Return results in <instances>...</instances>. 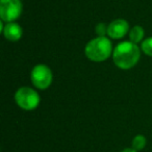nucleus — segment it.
<instances>
[{
	"label": "nucleus",
	"mask_w": 152,
	"mask_h": 152,
	"mask_svg": "<svg viewBox=\"0 0 152 152\" xmlns=\"http://www.w3.org/2000/svg\"><path fill=\"white\" fill-rule=\"evenodd\" d=\"M146 144H147V140H146V137H144L143 134H137L133 137L132 142H131V146H132L131 148H133V149L137 150V151L139 152L145 148Z\"/></svg>",
	"instance_id": "obj_9"
},
{
	"label": "nucleus",
	"mask_w": 152,
	"mask_h": 152,
	"mask_svg": "<svg viewBox=\"0 0 152 152\" xmlns=\"http://www.w3.org/2000/svg\"><path fill=\"white\" fill-rule=\"evenodd\" d=\"M30 79L37 89L46 90L52 83V71L46 65H37L31 70Z\"/></svg>",
	"instance_id": "obj_4"
},
{
	"label": "nucleus",
	"mask_w": 152,
	"mask_h": 152,
	"mask_svg": "<svg viewBox=\"0 0 152 152\" xmlns=\"http://www.w3.org/2000/svg\"><path fill=\"white\" fill-rule=\"evenodd\" d=\"M141 56V50L132 42H122L116 46L113 51L115 65L123 70L134 67Z\"/></svg>",
	"instance_id": "obj_1"
},
{
	"label": "nucleus",
	"mask_w": 152,
	"mask_h": 152,
	"mask_svg": "<svg viewBox=\"0 0 152 152\" xmlns=\"http://www.w3.org/2000/svg\"><path fill=\"white\" fill-rule=\"evenodd\" d=\"M141 49L145 54L149 55V56H152V37L151 38L146 39L145 41L142 42Z\"/></svg>",
	"instance_id": "obj_10"
},
{
	"label": "nucleus",
	"mask_w": 152,
	"mask_h": 152,
	"mask_svg": "<svg viewBox=\"0 0 152 152\" xmlns=\"http://www.w3.org/2000/svg\"><path fill=\"white\" fill-rule=\"evenodd\" d=\"M107 28H108V26L106 25L105 23L97 24V26H96V28H95L97 36L98 37H105V34H107Z\"/></svg>",
	"instance_id": "obj_11"
},
{
	"label": "nucleus",
	"mask_w": 152,
	"mask_h": 152,
	"mask_svg": "<svg viewBox=\"0 0 152 152\" xmlns=\"http://www.w3.org/2000/svg\"><path fill=\"white\" fill-rule=\"evenodd\" d=\"M1 27H2V32L7 40L12 41V42H17L21 39L23 30L19 24L15 23V22H9L5 25L2 24Z\"/></svg>",
	"instance_id": "obj_7"
},
{
	"label": "nucleus",
	"mask_w": 152,
	"mask_h": 152,
	"mask_svg": "<svg viewBox=\"0 0 152 152\" xmlns=\"http://www.w3.org/2000/svg\"><path fill=\"white\" fill-rule=\"evenodd\" d=\"M22 14V2L20 0H0V17L7 23L14 22Z\"/></svg>",
	"instance_id": "obj_5"
},
{
	"label": "nucleus",
	"mask_w": 152,
	"mask_h": 152,
	"mask_svg": "<svg viewBox=\"0 0 152 152\" xmlns=\"http://www.w3.org/2000/svg\"><path fill=\"white\" fill-rule=\"evenodd\" d=\"M144 38V29L140 25H135L129 31V39H130V42L137 44V43L142 42Z\"/></svg>",
	"instance_id": "obj_8"
},
{
	"label": "nucleus",
	"mask_w": 152,
	"mask_h": 152,
	"mask_svg": "<svg viewBox=\"0 0 152 152\" xmlns=\"http://www.w3.org/2000/svg\"><path fill=\"white\" fill-rule=\"evenodd\" d=\"M121 152H137V150H134L133 148H126V149L122 150Z\"/></svg>",
	"instance_id": "obj_12"
},
{
	"label": "nucleus",
	"mask_w": 152,
	"mask_h": 152,
	"mask_svg": "<svg viewBox=\"0 0 152 152\" xmlns=\"http://www.w3.org/2000/svg\"><path fill=\"white\" fill-rule=\"evenodd\" d=\"M15 101L24 110H34L41 101L40 95L34 89L28 87L20 88L15 94Z\"/></svg>",
	"instance_id": "obj_3"
},
{
	"label": "nucleus",
	"mask_w": 152,
	"mask_h": 152,
	"mask_svg": "<svg viewBox=\"0 0 152 152\" xmlns=\"http://www.w3.org/2000/svg\"><path fill=\"white\" fill-rule=\"evenodd\" d=\"M113 51L112 42L106 37H97L87 44L85 53L90 61H103L110 57Z\"/></svg>",
	"instance_id": "obj_2"
},
{
	"label": "nucleus",
	"mask_w": 152,
	"mask_h": 152,
	"mask_svg": "<svg viewBox=\"0 0 152 152\" xmlns=\"http://www.w3.org/2000/svg\"><path fill=\"white\" fill-rule=\"evenodd\" d=\"M128 30L129 25L126 20L117 19L108 24L107 34L110 39L118 40V39H122L123 37H125V34L128 32Z\"/></svg>",
	"instance_id": "obj_6"
}]
</instances>
